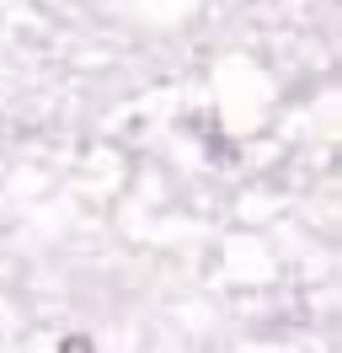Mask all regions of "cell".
Here are the masks:
<instances>
[{"mask_svg": "<svg viewBox=\"0 0 342 353\" xmlns=\"http://www.w3.org/2000/svg\"><path fill=\"white\" fill-rule=\"evenodd\" d=\"M59 353H97V348H91L86 337H64V343H59Z\"/></svg>", "mask_w": 342, "mask_h": 353, "instance_id": "cell-1", "label": "cell"}]
</instances>
